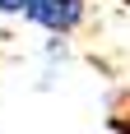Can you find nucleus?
<instances>
[{
  "label": "nucleus",
  "instance_id": "obj_1",
  "mask_svg": "<svg viewBox=\"0 0 130 134\" xmlns=\"http://www.w3.org/2000/svg\"><path fill=\"white\" fill-rule=\"evenodd\" d=\"M84 14H88V0H28L23 5V19L51 37H70L84 23Z\"/></svg>",
  "mask_w": 130,
  "mask_h": 134
},
{
  "label": "nucleus",
  "instance_id": "obj_2",
  "mask_svg": "<svg viewBox=\"0 0 130 134\" xmlns=\"http://www.w3.org/2000/svg\"><path fill=\"white\" fill-rule=\"evenodd\" d=\"M23 5H28V0H0V14L14 19V14H23Z\"/></svg>",
  "mask_w": 130,
  "mask_h": 134
}]
</instances>
